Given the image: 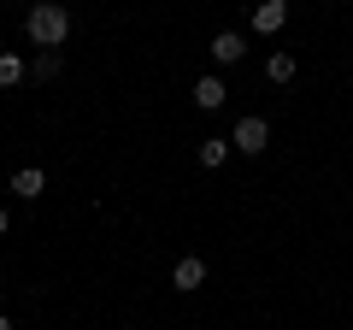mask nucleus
<instances>
[{
    "label": "nucleus",
    "mask_w": 353,
    "mask_h": 330,
    "mask_svg": "<svg viewBox=\"0 0 353 330\" xmlns=\"http://www.w3.org/2000/svg\"><path fill=\"white\" fill-rule=\"evenodd\" d=\"M265 77H271V83H289L294 77V53H271V59H265Z\"/></svg>",
    "instance_id": "obj_10"
},
{
    "label": "nucleus",
    "mask_w": 353,
    "mask_h": 330,
    "mask_svg": "<svg viewBox=\"0 0 353 330\" xmlns=\"http://www.w3.org/2000/svg\"><path fill=\"white\" fill-rule=\"evenodd\" d=\"M24 36L36 41V48H65V36H71V12H65L59 0H36L24 12Z\"/></svg>",
    "instance_id": "obj_1"
},
{
    "label": "nucleus",
    "mask_w": 353,
    "mask_h": 330,
    "mask_svg": "<svg viewBox=\"0 0 353 330\" xmlns=\"http://www.w3.org/2000/svg\"><path fill=\"white\" fill-rule=\"evenodd\" d=\"M41 189H48V177H41L36 165H24V171H12V195H18V201H36Z\"/></svg>",
    "instance_id": "obj_7"
},
{
    "label": "nucleus",
    "mask_w": 353,
    "mask_h": 330,
    "mask_svg": "<svg viewBox=\"0 0 353 330\" xmlns=\"http://www.w3.org/2000/svg\"><path fill=\"white\" fill-rule=\"evenodd\" d=\"M224 101H230V89L218 83V77H201V83H194V106H201V113H218Z\"/></svg>",
    "instance_id": "obj_6"
},
{
    "label": "nucleus",
    "mask_w": 353,
    "mask_h": 330,
    "mask_svg": "<svg viewBox=\"0 0 353 330\" xmlns=\"http://www.w3.org/2000/svg\"><path fill=\"white\" fill-rule=\"evenodd\" d=\"M24 77H30V65L18 59V53H0V89H18Z\"/></svg>",
    "instance_id": "obj_8"
},
{
    "label": "nucleus",
    "mask_w": 353,
    "mask_h": 330,
    "mask_svg": "<svg viewBox=\"0 0 353 330\" xmlns=\"http://www.w3.org/2000/svg\"><path fill=\"white\" fill-rule=\"evenodd\" d=\"M171 283H176V289H201V283H206V260H201V254H189V260H176Z\"/></svg>",
    "instance_id": "obj_5"
},
{
    "label": "nucleus",
    "mask_w": 353,
    "mask_h": 330,
    "mask_svg": "<svg viewBox=\"0 0 353 330\" xmlns=\"http://www.w3.org/2000/svg\"><path fill=\"white\" fill-rule=\"evenodd\" d=\"M265 142H271V124L265 118H236V130H230V148H241V153H265Z\"/></svg>",
    "instance_id": "obj_2"
},
{
    "label": "nucleus",
    "mask_w": 353,
    "mask_h": 330,
    "mask_svg": "<svg viewBox=\"0 0 353 330\" xmlns=\"http://www.w3.org/2000/svg\"><path fill=\"white\" fill-rule=\"evenodd\" d=\"M224 159H230V136H206L201 142V165H206V171H218Z\"/></svg>",
    "instance_id": "obj_9"
},
{
    "label": "nucleus",
    "mask_w": 353,
    "mask_h": 330,
    "mask_svg": "<svg viewBox=\"0 0 353 330\" xmlns=\"http://www.w3.org/2000/svg\"><path fill=\"white\" fill-rule=\"evenodd\" d=\"M241 53H248V41H241V30H218V36H212V59H218V65H236Z\"/></svg>",
    "instance_id": "obj_4"
},
{
    "label": "nucleus",
    "mask_w": 353,
    "mask_h": 330,
    "mask_svg": "<svg viewBox=\"0 0 353 330\" xmlns=\"http://www.w3.org/2000/svg\"><path fill=\"white\" fill-rule=\"evenodd\" d=\"M30 77H36V83H48V77H59V48H41V59L30 65Z\"/></svg>",
    "instance_id": "obj_11"
},
{
    "label": "nucleus",
    "mask_w": 353,
    "mask_h": 330,
    "mask_svg": "<svg viewBox=\"0 0 353 330\" xmlns=\"http://www.w3.org/2000/svg\"><path fill=\"white\" fill-rule=\"evenodd\" d=\"M0 236H6V213H0Z\"/></svg>",
    "instance_id": "obj_13"
},
{
    "label": "nucleus",
    "mask_w": 353,
    "mask_h": 330,
    "mask_svg": "<svg viewBox=\"0 0 353 330\" xmlns=\"http://www.w3.org/2000/svg\"><path fill=\"white\" fill-rule=\"evenodd\" d=\"M283 18H289V0H259V6H253V30H259V36H277Z\"/></svg>",
    "instance_id": "obj_3"
},
{
    "label": "nucleus",
    "mask_w": 353,
    "mask_h": 330,
    "mask_svg": "<svg viewBox=\"0 0 353 330\" xmlns=\"http://www.w3.org/2000/svg\"><path fill=\"white\" fill-rule=\"evenodd\" d=\"M0 330H12V318H6V313H0Z\"/></svg>",
    "instance_id": "obj_12"
}]
</instances>
